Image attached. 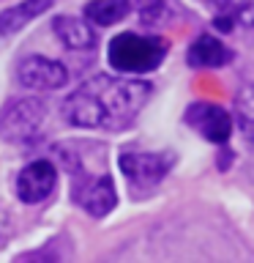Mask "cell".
<instances>
[{
  "mask_svg": "<svg viewBox=\"0 0 254 263\" xmlns=\"http://www.w3.org/2000/svg\"><path fill=\"white\" fill-rule=\"evenodd\" d=\"M213 25H216V28H219L221 33H229V30L235 28V25H232V16H229V14H221V16H216V20H213Z\"/></svg>",
  "mask_w": 254,
  "mask_h": 263,
  "instance_id": "9a60e30c",
  "label": "cell"
},
{
  "mask_svg": "<svg viewBox=\"0 0 254 263\" xmlns=\"http://www.w3.org/2000/svg\"><path fill=\"white\" fill-rule=\"evenodd\" d=\"M8 233H11V219H8L6 211H0V244L8 238Z\"/></svg>",
  "mask_w": 254,
  "mask_h": 263,
  "instance_id": "2e32d148",
  "label": "cell"
},
{
  "mask_svg": "<svg viewBox=\"0 0 254 263\" xmlns=\"http://www.w3.org/2000/svg\"><path fill=\"white\" fill-rule=\"evenodd\" d=\"M55 184H57L55 164L47 159H36L28 167H22L19 178H16V195L25 203H41L44 197L52 195Z\"/></svg>",
  "mask_w": 254,
  "mask_h": 263,
  "instance_id": "ba28073f",
  "label": "cell"
},
{
  "mask_svg": "<svg viewBox=\"0 0 254 263\" xmlns=\"http://www.w3.org/2000/svg\"><path fill=\"white\" fill-rule=\"evenodd\" d=\"M41 121H44V104L38 99H16L0 115V135L14 143H28L38 137Z\"/></svg>",
  "mask_w": 254,
  "mask_h": 263,
  "instance_id": "5b68a950",
  "label": "cell"
},
{
  "mask_svg": "<svg viewBox=\"0 0 254 263\" xmlns=\"http://www.w3.org/2000/svg\"><path fill=\"white\" fill-rule=\"evenodd\" d=\"M52 30L69 49H93L96 47V30L88 22L77 20V16H55Z\"/></svg>",
  "mask_w": 254,
  "mask_h": 263,
  "instance_id": "30bf717a",
  "label": "cell"
},
{
  "mask_svg": "<svg viewBox=\"0 0 254 263\" xmlns=\"http://www.w3.org/2000/svg\"><path fill=\"white\" fill-rule=\"evenodd\" d=\"M16 77L25 88H36V90H55L63 88L66 80H69V71H66L63 63L49 61L44 55H30L25 58L16 69Z\"/></svg>",
  "mask_w": 254,
  "mask_h": 263,
  "instance_id": "8992f818",
  "label": "cell"
},
{
  "mask_svg": "<svg viewBox=\"0 0 254 263\" xmlns=\"http://www.w3.org/2000/svg\"><path fill=\"white\" fill-rule=\"evenodd\" d=\"M210 3H219V6H224V3H229V0H210Z\"/></svg>",
  "mask_w": 254,
  "mask_h": 263,
  "instance_id": "ac0fdd59",
  "label": "cell"
},
{
  "mask_svg": "<svg viewBox=\"0 0 254 263\" xmlns=\"http://www.w3.org/2000/svg\"><path fill=\"white\" fill-rule=\"evenodd\" d=\"M243 129H246V135H249V140H251V143H254V121H251V123H246Z\"/></svg>",
  "mask_w": 254,
  "mask_h": 263,
  "instance_id": "e0dca14e",
  "label": "cell"
},
{
  "mask_svg": "<svg viewBox=\"0 0 254 263\" xmlns=\"http://www.w3.org/2000/svg\"><path fill=\"white\" fill-rule=\"evenodd\" d=\"M229 16H232V22L243 25V28H254V3L246 0V3H241Z\"/></svg>",
  "mask_w": 254,
  "mask_h": 263,
  "instance_id": "5bb4252c",
  "label": "cell"
},
{
  "mask_svg": "<svg viewBox=\"0 0 254 263\" xmlns=\"http://www.w3.org/2000/svg\"><path fill=\"white\" fill-rule=\"evenodd\" d=\"M118 164H120L126 181L134 189H151L170 173V167L175 164V156L172 154H147V151H123Z\"/></svg>",
  "mask_w": 254,
  "mask_h": 263,
  "instance_id": "277c9868",
  "label": "cell"
},
{
  "mask_svg": "<svg viewBox=\"0 0 254 263\" xmlns=\"http://www.w3.org/2000/svg\"><path fill=\"white\" fill-rule=\"evenodd\" d=\"M151 96L142 80L96 74L63 102V118L82 129H123L139 115Z\"/></svg>",
  "mask_w": 254,
  "mask_h": 263,
  "instance_id": "6da1fadb",
  "label": "cell"
},
{
  "mask_svg": "<svg viewBox=\"0 0 254 263\" xmlns=\"http://www.w3.org/2000/svg\"><path fill=\"white\" fill-rule=\"evenodd\" d=\"M129 11H131L129 0H93V3L85 6V16L90 22L101 25V28H110V25L120 22Z\"/></svg>",
  "mask_w": 254,
  "mask_h": 263,
  "instance_id": "7c38bea8",
  "label": "cell"
},
{
  "mask_svg": "<svg viewBox=\"0 0 254 263\" xmlns=\"http://www.w3.org/2000/svg\"><path fill=\"white\" fill-rule=\"evenodd\" d=\"M71 197L90 217H107L115 209V203H118V192H115L112 178L110 176H90L79 164H77V173L71 176Z\"/></svg>",
  "mask_w": 254,
  "mask_h": 263,
  "instance_id": "3957f363",
  "label": "cell"
},
{
  "mask_svg": "<svg viewBox=\"0 0 254 263\" xmlns=\"http://www.w3.org/2000/svg\"><path fill=\"white\" fill-rule=\"evenodd\" d=\"M49 6H52V0H22V3L0 11V36H11V33L22 30L30 20L44 14Z\"/></svg>",
  "mask_w": 254,
  "mask_h": 263,
  "instance_id": "8fae6325",
  "label": "cell"
},
{
  "mask_svg": "<svg viewBox=\"0 0 254 263\" xmlns=\"http://www.w3.org/2000/svg\"><path fill=\"white\" fill-rule=\"evenodd\" d=\"M232 61V52L213 36H200L188 47V66L192 69H219Z\"/></svg>",
  "mask_w": 254,
  "mask_h": 263,
  "instance_id": "9c48e42d",
  "label": "cell"
},
{
  "mask_svg": "<svg viewBox=\"0 0 254 263\" xmlns=\"http://www.w3.org/2000/svg\"><path fill=\"white\" fill-rule=\"evenodd\" d=\"M167 55V41L159 36H139V33H120L110 41V66L120 74H145L159 69Z\"/></svg>",
  "mask_w": 254,
  "mask_h": 263,
  "instance_id": "7a4b0ae2",
  "label": "cell"
},
{
  "mask_svg": "<svg viewBox=\"0 0 254 263\" xmlns=\"http://www.w3.org/2000/svg\"><path fill=\"white\" fill-rule=\"evenodd\" d=\"M137 11L145 25H156L167 14V0H137Z\"/></svg>",
  "mask_w": 254,
  "mask_h": 263,
  "instance_id": "4fadbf2b",
  "label": "cell"
},
{
  "mask_svg": "<svg viewBox=\"0 0 254 263\" xmlns=\"http://www.w3.org/2000/svg\"><path fill=\"white\" fill-rule=\"evenodd\" d=\"M186 123H192L210 143H227L229 135H232V118L219 104H208V102L192 104L186 110Z\"/></svg>",
  "mask_w": 254,
  "mask_h": 263,
  "instance_id": "52a82bcc",
  "label": "cell"
}]
</instances>
